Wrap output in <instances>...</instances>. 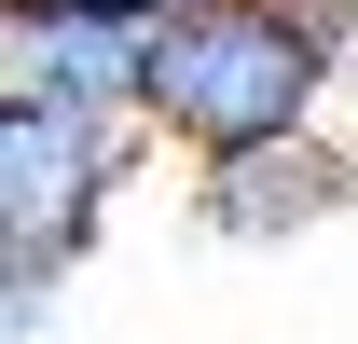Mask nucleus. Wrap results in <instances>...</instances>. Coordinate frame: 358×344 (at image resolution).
<instances>
[{
    "label": "nucleus",
    "mask_w": 358,
    "mask_h": 344,
    "mask_svg": "<svg viewBox=\"0 0 358 344\" xmlns=\"http://www.w3.org/2000/svg\"><path fill=\"white\" fill-rule=\"evenodd\" d=\"M331 83H345V69H331V42L303 28V0H193V14L152 28V138H179L193 166L317 138Z\"/></svg>",
    "instance_id": "1"
},
{
    "label": "nucleus",
    "mask_w": 358,
    "mask_h": 344,
    "mask_svg": "<svg viewBox=\"0 0 358 344\" xmlns=\"http://www.w3.org/2000/svg\"><path fill=\"white\" fill-rule=\"evenodd\" d=\"M152 124H96V110H0V331L42 344L69 261L96 248V220L124 193Z\"/></svg>",
    "instance_id": "2"
},
{
    "label": "nucleus",
    "mask_w": 358,
    "mask_h": 344,
    "mask_svg": "<svg viewBox=\"0 0 358 344\" xmlns=\"http://www.w3.org/2000/svg\"><path fill=\"white\" fill-rule=\"evenodd\" d=\"M0 110H96V124H152V28L110 14V0L0 14Z\"/></svg>",
    "instance_id": "3"
},
{
    "label": "nucleus",
    "mask_w": 358,
    "mask_h": 344,
    "mask_svg": "<svg viewBox=\"0 0 358 344\" xmlns=\"http://www.w3.org/2000/svg\"><path fill=\"white\" fill-rule=\"evenodd\" d=\"M358 207V166L331 138H275V152H221V166H193V220L221 234V248H289L317 220Z\"/></svg>",
    "instance_id": "4"
},
{
    "label": "nucleus",
    "mask_w": 358,
    "mask_h": 344,
    "mask_svg": "<svg viewBox=\"0 0 358 344\" xmlns=\"http://www.w3.org/2000/svg\"><path fill=\"white\" fill-rule=\"evenodd\" d=\"M110 14H138V28H166V14H193V0H110Z\"/></svg>",
    "instance_id": "5"
},
{
    "label": "nucleus",
    "mask_w": 358,
    "mask_h": 344,
    "mask_svg": "<svg viewBox=\"0 0 358 344\" xmlns=\"http://www.w3.org/2000/svg\"><path fill=\"white\" fill-rule=\"evenodd\" d=\"M0 14H55V0H0Z\"/></svg>",
    "instance_id": "6"
}]
</instances>
